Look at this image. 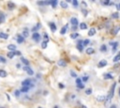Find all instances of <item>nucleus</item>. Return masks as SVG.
Returning a JSON list of instances; mask_svg holds the SVG:
<instances>
[{"label": "nucleus", "instance_id": "obj_27", "mask_svg": "<svg viewBox=\"0 0 120 108\" xmlns=\"http://www.w3.org/2000/svg\"><path fill=\"white\" fill-rule=\"evenodd\" d=\"M60 6H61V8H68V3H67L66 1H61V2H60Z\"/></svg>", "mask_w": 120, "mask_h": 108}, {"label": "nucleus", "instance_id": "obj_18", "mask_svg": "<svg viewBox=\"0 0 120 108\" xmlns=\"http://www.w3.org/2000/svg\"><path fill=\"white\" fill-rule=\"evenodd\" d=\"M79 27L81 30H85L87 28V24H86V23H81L79 24Z\"/></svg>", "mask_w": 120, "mask_h": 108}, {"label": "nucleus", "instance_id": "obj_34", "mask_svg": "<svg viewBox=\"0 0 120 108\" xmlns=\"http://www.w3.org/2000/svg\"><path fill=\"white\" fill-rule=\"evenodd\" d=\"M112 18H113V19H118V18H119V13H118V12H113V13L112 14Z\"/></svg>", "mask_w": 120, "mask_h": 108}, {"label": "nucleus", "instance_id": "obj_14", "mask_svg": "<svg viewBox=\"0 0 120 108\" xmlns=\"http://www.w3.org/2000/svg\"><path fill=\"white\" fill-rule=\"evenodd\" d=\"M96 32H97V30L95 28H91L90 30H88V33L87 34H88L89 37H92V36H94L96 34Z\"/></svg>", "mask_w": 120, "mask_h": 108}, {"label": "nucleus", "instance_id": "obj_55", "mask_svg": "<svg viewBox=\"0 0 120 108\" xmlns=\"http://www.w3.org/2000/svg\"><path fill=\"white\" fill-rule=\"evenodd\" d=\"M80 108H86V106L83 105V104H81V105H80Z\"/></svg>", "mask_w": 120, "mask_h": 108}, {"label": "nucleus", "instance_id": "obj_11", "mask_svg": "<svg viewBox=\"0 0 120 108\" xmlns=\"http://www.w3.org/2000/svg\"><path fill=\"white\" fill-rule=\"evenodd\" d=\"M85 53L87 54H95V49L94 48H92V47H89V48H87L86 50H85Z\"/></svg>", "mask_w": 120, "mask_h": 108}, {"label": "nucleus", "instance_id": "obj_25", "mask_svg": "<svg viewBox=\"0 0 120 108\" xmlns=\"http://www.w3.org/2000/svg\"><path fill=\"white\" fill-rule=\"evenodd\" d=\"M106 100V97L104 95H101V96H98L97 97V100L98 101H104Z\"/></svg>", "mask_w": 120, "mask_h": 108}, {"label": "nucleus", "instance_id": "obj_43", "mask_svg": "<svg viewBox=\"0 0 120 108\" xmlns=\"http://www.w3.org/2000/svg\"><path fill=\"white\" fill-rule=\"evenodd\" d=\"M77 85V87H78L79 89H82V88H84V85H83V84H82V83L78 84V85Z\"/></svg>", "mask_w": 120, "mask_h": 108}, {"label": "nucleus", "instance_id": "obj_51", "mask_svg": "<svg viewBox=\"0 0 120 108\" xmlns=\"http://www.w3.org/2000/svg\"><path fill=\"white\" fill-rule=\"evenodd\" d=\"M16 68H17V69H20V68H21V64H19V63L16 64Z\"/></svg>", "mask_w": 120, "mask_h": 108}, {"label": "nucleus", "instance_id": "obj_46", "mask_svg": "<svg viewBox=\"0 0 120 108\" xmlns=\"http://www.w3.org/2000/svg\"><path fill=\"white\" fill-rule=\"evenodd\" d=\"M71 3L73 4V6H74V7H78V5H79V3H78V2L76 1V0H73V1L71 2Z\"/></svg>", "mask_w": 120, "mask_h": 108}, {"label": "nucleus", "instance_id": "obj_16", "mask_svg": "<svg viewBox=\"0 0 120 108\" xmlns=\"http://www.w3.org/2000/svg\"><path fill=\"white\" fill-rule=\"evenodd\" d=\"M110 44H111V46H112V52H115V50H116L117 47H118V42L114 41V42H111Z\"/></svg>", "mask_w": 120, "mask_h": 108}, {"label": "nucleus", "instance_id": "obj_29", "mask_svg": "<svg viewBox=\"0 0 120 108\" xmlns=\"http://www.w3.org/2000/svg\"><path fill=\"white\" fill-rule=\"evenodd\" d=\"M38 28H40V23H38L36 26H34L33 28H32V31H33V33H36L37 31H38Z\"/></svg>", "mask_w": 120, "mask_h": 108}, {"label": "nucleus", "instance_id": "obj_8", "mask_svg": "<svg viewBox=\"0 0 120 108\" xmlns=\"http://www.w3.org/2000/svg\"><path fill=\"white\" fill-rule=\"evenodd\" d=\"M49 26H50L52 32H55V30H56V24H55L54 23L50 22V23H49Z\"/></svg>", "mask_w": 120, "mask_h": 108}, {"label": "nucleus", "instance_id": "obj_49", "mask_svg": "<svg viewBox=\"0 0 120 108\" xmlns=\"http://www.w3.org/2000/svg\"><path fill=\"white\" fill-rule=\"evenodd\" d=\"M21 54H22V53L20 51H15V55H21Z\"/></svg>", "mask_w": 120, "mask_h": 108}, {"label": "nucleus", "instance_id": "obj_7", "mask_svg": "<svg viewBox=\"0 0 120 108\" xmlns=\"http://www.w3.org/2000/svg\"><path fill=\"white\" fill-rule=\"evenodd\" d=\"M105 66H107V61L104 60V59L100 60V61L98 62V68H103V67H105Z\"/></svg>", "mask_w": 120, "mask_h": 108}, {"label": "nucleus", "instance_id": "obj_40", "mask_svg": "<svg viewBox=\"0 0 120 108\" xmlns=\"http://www.w3.org/2000/svg\"><path fill=\"white\" fill-rule=\"evenodd\" d=\"M82 13L83 14V16H87L88 11H87V9H85V8H82Z\"/></svg>", "mask_w": 120, "mask_h": 108}, {"label": "nucleus", "instance_id": "obj_52", "mask_svg": "<svg viewBox=\"0 0 120 108\" xmlns=\"http://www.w3.org/2000/svg\"><path fill=\"white\" fill-rule=\"evenodd\" d=\"M59 87H60V88H64V87H65V85H62V84H59Z\"/></svg>", "mask_w": 120, "mask_h": 108}, {"label": "nucleus", "instance_id": "obj_60", "mask_svg": "<svg viewBox=\"0 0 120 108\" xmlns=\"http://www.w3.org/2000/svg\"><path fill=\"white\" fill-rule=\"evenodd\" d=\"M118 83H120V75H119V78H118Z\"/></svg>", "mask_w": 120, "mask_h": 108}, {"label": "nucleus", "instance_id": "obj_17", "mask_svg": "<svg viewBox=\"0 0 120 108\" xmlns=\"http://www.w3.org/2000/svg\"><path fill=\"white\" fill-rule=\"evenodd\" d=\"M15 4L13 3V2H8V9H14L15 8Z\"/></svg>", "mask_w": 120, "mask_h": 108}, {"label": "nucleus", "instance_id": "obj_53", "mask_svg": "<svg viewBox=\"0 0 120 108\" xmlns=\"http://www.w3.org/2000/svg\"><path fill=\"white\" fill-rule=\"evenodd\" d=\"M110 108H116V105H115V104H112V105L110 106Z\"/></svg>", "mask_w": 120, "mask_h": 108}, {"label": "nucleus", "instance_id": "obj_61", "mask_svg": "<svg viewBox=\"0 0 120 108\" xmlns=\"http://www.w3.org/2000/svg\"><path fill=\"white\" fill-rule=\"evenodd\" d=\"M0 108H4V107H0Z\"/></svg>", "mask_w": 120, "mask_h": 108}, {"label": "nucleus", "instance_id": "obj_4", "mask_svg": "<svg viewBox=\"0 0 120 108\" xmlns=\"http://www.w3.org/2000/svg\"><path fill=\"white\" fill-rule=\"evenodd\" d=\"M70 23H71L72 26H78V24H79V21H78L77 18L72 17V18L70 19Z\"/></svg>", "mask_w": 120, "mask_h": 108}, {"label": "nucleus", "instance_id": "obj_41", "mask_svg": "<svg viewBox=\"0 0 120 108\" xmlns=\"http://www.w3.org/2000/svg\"><path fill=\"white\" fill-rule=\"evenodd\" d=\"M47 43H48V42H47V41H44V40L41 42V47H42V49H45V48L47 47Z\"/></svg>", "mask_w": 120, "mask_h": 108}, {"label": "nucleus", "instance_id": "obj_37", "mask_svg": "<svg viewBox=\"0 0 120 108\" xmlns=\"http://www.w3.org/2000/svg\"><path fill=\"white\" fill-rule=\"evenodd\" d=\"M89 42H90V40H89L88 39H86L82 40V46H86V45H88V44H89Z\"/></svg>", "mask_w": 120, "mask_h": 108}, {"label": "nucleus", "instance_id": "obj_39", "mask_svg": "<svg viewBox=\"0 0 120 108\" xmlns=\"http://www.w3.org/2000/svg\"><path fill=\"white\" fill-rule=\"evenodd\" d=\"M81 6H82V8H85V9H86L87 4H86V2H84V1H82V2H81Z\"/></svg>", "mask_w": 120, "mask_h": 108}, {"label": "nucleus", "instance_id": "obj_22", "mask_svg": "<svg viewBox=\"0 0 120 108\" xmlns=\"http://www.w3.org/2000/svg\"><path fill=\"white\" fill-rule=\"evenodd\" d=\"M30 87L29 86H22L21 89H20V92H23V93H27L29 91Z\"/></svg>", "mask_w": 120, "mask_h": 108}, {"label": "nucleus", "instance_id": "obj_35", "mask_svg": "<svg viewBox=\"0 0 120 108\" xmlns=\"http://www.w3.org/2000/svg\"><path fill=\"white\" fill-rule=\"evenodd\" d=\"M84 92H85V94H86V95H88V96H89V95H91V94H92V88L88 87V88H86V90H85Z\"/></svg>", "mask_w": 120, "mask_h": 108}, {"label": "nucleus", "instance_id": "obj_15", "mask_svg": "<svg viewBox=\"0 0 120 108\" xmlns=\"http://www.w3.org/2000/svg\"><path fill=\"white\" fill-rule=\"evenodd\" d=\"M24 41V38L22 35H18L17 36V42L18 43H22Z\"/></svg>", "mask_w": 120, "mask_h": 108}, {"label": "nucleus", "instance_id": "obj_3", "mask_svg": "<svg viewBox=\"0 0 120 108\" xmlns=\"http://www.w3.org/2000/svg\"><path fill=\"white\" fill-rule=\"evenodd\" d=\"M23 70H24V71H26V72H27V74H28V75H30V76H32V75L34 74L33 69H32L29 66H24V67H23Z\"/></svg>", "mask_w": 120, "mask_h": 108}, {"label": "nucleus", "instance_id": "obj_30", "mask_svg": "<svg viewBox=\"0 0 120 108\" xmlns=\"http://www.w3.org/2000/svg\"><path fill=\"white\" fill-rule=\"evenodd\" d=\"M80 37V35H79V33H71L70 34V38L71 39H77V38H79Z\"/></svg>", "mask_w": 120, "mask_h": 108}, {"label": "nucleus", "instance_id": "obj_21", "mask_svg": "<svg viewBox=\"0 0 120 108\" xmlns=\"http://www.w3.org/2000/svg\"><path fill=\"white\" fill-rule=\"evenodd\" d=\"M22 36L24 39H25V38H28V36H29V30H28L27 28L24 29V30L22 31Z\"/></svg>", "mask_w": 120, "mask_h": 108}, {"label": "nucleus", "instance_id": "obj_48", "mask_svg": "<svg viewBox=\"0 0 120 108\" xmlns=\"http://www.w3.org/2000/svg\"><path fill=\"white\" fill-rule=\"evenodd\" d=\"M20 93H21L20 90H16V91H15V96H16V97H19V96H20Z\"/></svg>", "mask_w": 120, "mask_h": 108}, {"label": "nucleus", "instance_id": "obj_47", "mask_svg": "<svg viewBox=\"0 0 120 108\" xmlns=\"http://www.w3.org/2000/svg\"><path fill=\"white\" fill-rule=\"evenodd\" d=\"M81 83H82V79H81V78H76V85L81 84Z\"/></svg>", "mask_w": 120, "mask_h": 108}, {"label": "nucleus", "instance_id": "obj_9", "mask_svg": "<svg viewBox=\"0 0 120 108\" xmlns=\"http://www.w3.org/2000/svg\"><path fill=\"white\" fill-rule=\"evenodd\" d=\"M57 64H58V66H60V67H66L67 66V62L64 60V59H59L58 61H57Z\"/></svg>", "mask_w": 120, "mask_h": 108}, {"label": "nucleus", "instance_id": "obj_20", "mask_svg": "<svg viewBox=\"0 0 120 108\" xmlns=\"http://www.w3.org/2000/svg\"><path fill=\"white\" fill-rule=\"evenodd\" d=\"M8 49L9 50V52H14V51L16 50V45H14V44H9V45H8Z\"/></svg>", "mask_w": 120, "mask_h": 108}, {"label": "nucleus", "instance_id": "obj_54", "mask_svg": "<svg viewBox=\"0 0 120 108\" xmlns=\"http://www.w3.org/2000/svg\"><path fill=\"white\" fill-rule=\"evenodd\" d=\"M71 29H72V31H75V30L77 29V26H72V28H71Z\"/></svg>", "mask_w": 120, "mask_h": 108}, {"label": "nucleus", "instance_id": "obj_24", "mask_svg": "<svg viewBox=\"0 0 120 108\" xmlns=\"http://www.w3.org/2000/svg\"><path fill=\"white\" fill-rule=\"evenodd\" d=\"M7 56H8L9 59L13 58V57L15 56V51H14V52H8V53L7 54Z\"/></svg>", "mask_w": 120, "mask_h": 108}, {"label": "nucleus", "instance_id": "obj_5", "mask_svg": "<svg viewBox=\"0 0 120 108\" xmlns=\"http://www.w3.org/2000/svg\"><path fill=\"white\" fill-rule=\"evenodd\" d=\"M37 4L38 6H47V5H51L52 1H38Z\"/></svg>", "mask_w": 120, "mask_h": 108}, {"label": "nucleus", "instance_id": "obj_6", "mask_svg": "<svg viewBox=\"0 0 120 108\" xmlns=\"http://www.w3.org/2000/svg\"><path fill=\"white\" fill-rule=\"evenodd\" d=\"M32 39H33L35 41H39V39H40V35H39L38 32L33 33V35H32Z\"/></svg>", "mask_w": 120, "mask_h": 108}, {"label": "nucleus", "instance_id": "obj_31", "mask_svg": "<svg viewBox=\"0 0 120 108\" xmlns=\"http://www.w3.org/2000/svg\"><path fill=\"white\" fill-rule=\"evenodd\" d=\"M119 30H120V25H118V26H116V27H114V29H113V31L112 32L113 35H116L118 32H119Z\"/></svg>", "mask_w": 120, "mask_h": 108}, {"label": "nucleus", "instance_id": "obj_19", "mask_svg": "<svg viewBox=\"0 0 120 108\" xmlns=\"http://www.w3.org/2000/svg\"><path fill=\"white\" fill-rule=\"evenodd\" d=\"M82 48H83V46H82V40H80V41L78 42L77 49H78L80 52H82Z\"/></svg>", "mask_w": 120, "mask_h": 108}, {"label": "nucleus", "instance_id": "obj_32", "mask_svg": "<svg viewBox=\"0 0 120 108\" xmlns=\"http://www.w3.org/2000/svg\"><path fill=\"white\" fill-rule=\"evenodd\" d=\"M8 75L7 71L4 70V69H0V77H6Z\"/></svg>", "mask_w": 120, "mask_h": 108}, {"label": "nucleus", "instance_id": "obj_26", "mask_svg": "<svg viewBox=\"0 0 120 108\" xmlns=\"http://www.w3.org/2000/svg\"><path fill=\"white\" fill-rule=\"evenodd\" d=\"M99 50H100V52H101V53H105V52L107 51V46H106L105 44H102V45L100 46Z\"/></svg>", "mask_w": 120, "mask_h": 108}, {"label": "nucleus", "instance_id": "obj_28", "mask_svg": "<svg viewBox=\"0 0 120 108\" xmlns=\"http://www.w3.org/2000/svg\"><path fill=\"white\" fill-rule=\"evenodd\" d=\"M5 14L2 12V11H0V23H2L4 21H5Z\"/></svg>", "mask_w": 120, "mask_h": 108}, {"label": "nucleus", "instance_id": "obj_23", "mask_svg": "<svg viewBox=\"0 0 120 108\" xmlns=\"http://www.w3.org/2000/svg\"><path fill=\"white\" fill-rule=\"evenodd\" d=\"M8 38V35L7 33H4V32H0V39H7Z\"/></svg>", "mask_w": 120, "mask_h": 108}, {"label": "nucleus", "instance_id": "obj_44", "mask_svg": "<svg viewBox=\"0 0 120 108\" xmlns=\"http://www.w3.org/2000/svg\"><path fill=\"white\" fill-rule=\"evenodd\" d=\"M43 37H44V41H49V37H48V35L46 34V33H44V35H43Z\"/></svg>", "mask_w": 120, "mask_h": 108}, {"label": "nucleus", "instance_id": "obj_56", "mask_svg": "<svg viewBox=\"0 0 120 108\" xmlns=\"http://www.w3.org/2000/svg\"><path fill=\"white\" fill-rule=\"evenodd\" d=\"M6 95H7V97H8V100H10V98H9V96H8V94H6Z\"/></svg>", "mask_w": 120, "mask_h": 108}, {"label": "nucleus", "instance_id": "obj_12", "mask_svg": "<svg viewBox=\"0 0 120 108\" xmlns=\"http://www.w3.org/2000/svg\"><path fill=\"white\" fill-rule=\"evenodd\" d=\"M68 28V24H66L65 26H63V27L61 28V30H60V34H61V35H65V34L67 33Z\"/></svg>", "mask_w": 120, "mask_h": 108}, {"label": "nucleus", "instance_id": "obj_42", "mask_svg": "<svg viewBox=\"0 0 120 108\" xmlns=\"http://www.w3.org/2000/svg\"><path fill=\"white\" fill-rule=\"evenodd\" d=\"M88 79H89V77L85 75V76H83V77L82 78V82H84V83H86V82L88 81Z\"/></svg>", "mask_w": 120, "mask_h": 108}, {"label": "nucleus", "instance_id": "obj_36", "mask_svg": "<svg viewBox=\"0 0 120 108\" xmlns=\"http://www.w3.org/2000/svg\"><path fill=\"white\" fill-rule=\"evenodd\" d=\"M0 63H2V64H6L7 63L6 58L4 56H2V55H0Z\"/></svg>", "mask_w": 120, "mask_h": 108}, {"label": "nucleus", "instance_id": "obj_58", "mask_svg": "<svg viewBox=\"0 0 120 108\" xmlns=\"http://www.w3.org/2000/svg\"><path fill=\"white\" fill-rule=\"evenodd\" d=\"M118 94H119V97H120V87H119V90H118Z\"/></svg>", "mask_w": 120, "mask_h": 108}, {"label": "nucleus", "instance_id": "obj_57", "mask_svg": "<svg viewBox=\"0 0 120 108\" xmlns=\"http://www.w3.org/2000/svg\"><path fill=\"white\" fill-rule=\"evenodd\" d=\"M71 97H72V98H71V99H72V100H74V99H75V95H72V96H71Z\"/></svg>", "mask_w": 120, "mask_h": 108}, {"label": "nucleus", "instance_id": "obj_38", "mask_svg": "<svg viewBox=\"0 0 120 108\" xmlns=\"http://www.w3.org/2000/svg\"><path fill=\"white\" fill-rule=\"evenodd\" d=\"M57 3H58V2H57V0H53V1H52V4H51V5H52V7L54 8H56Z\"/></svg>", "mask_w": 120, "mask_h": 108}, {"label": "nucleus", "instance_id": "obj_10", "mask_svg": "<svg viewBox=\"0 0 120 108\" xmlns=\"http://www.w3.org/2000/svg\"><path fill=\"white\" fill-rule=\"evenodd\" d=\"M103 78L105 79V80H112V79H113V76L111 74V73H109V72H107V73H104L103 74Z\"/></svg>", "mask_w": 120, "mask_h": 108}, {"label": "nucleus", "instance_id": "obj_62", "mask_svg": "<svg viewBox=\"0 0 120 108\" xmlns=\"http://www.w3.org/2000/svg\"><path fill=\"white\" fill-rule=\"evenodd\" d=\"M38 108H42V107H38Z\"/></svg>", "mask_w": 120, "mask_h": 108}, {"label": "nucleus", "instance_id": "obj_59", "mask_svg": "<svg viewBox=\"0 0 120 108\" xmlns=\"http://www.w3.org/2000/svg\"><path fill=\"white\" fill-rule=\"evenodd\" d=\"M53 108H59V107H58V105H55V106H54Z\"/></svg>", "mask_w": 120, "mask_h": 108}, {"label": "nucleus", "instance_id": "obj_45", "mask_svg": "<svg viewBox=\"0 0 120 108\" xmlns=\"http://www.w3.org/2000/svg\"><path fill=\"white\" fill-rule=\"evenodd\" d=\"M70 75H71V77H74V78H76V77H77V74H76L73 70H70Z\"/></svg>", "mask_w": 120, "mask_h": 108}, {"label": "nucleus", "instance_id": "obj_50", "mask_svg": "<svg viewBox=\"0 0 120 108\" xmlns=\"http://www.w3.org/2000/svg\"><path fill=\"white\" fill-rule=\"evenodd\" d=\"M119 67H120V63H119V64H116V65H115V66H114V69H118V68H119Z\"/></svg>", "mask_w": 120, "mask_h": 108}, {"label": "nucleus", "instance_id": "obj_1", "mask_svg": "<svg viewBox=\"0 0 120 108\" xmlns=\"http://www.w3.org/2000/svg\"><path fill=\"white\" fill-rule=\"evenodd\" d=\"M115 86H116V83H113L112 85V86H111V89H110V91H109V93H108V96H107V100H111L112 99V97H113V95H114V90H115Z\"/></svg>", "mask_w": 120, "mask_h": 108}, {"label": "nucleus", "instance_id": "obj_33", "mask_svg": "<svg viewBox=\"0 0 120 108\" xmlns=\"http://www.w3.org/2000/svg\"><path fill=\"white\" fill-rule=\"evenodd\" d=\"M21 60H22V62L25 65V66H29V61L27 60V59H25V58H23V57H22L21 58Z\"/></svg>", "mask_w": 120, "mask_h": 108}, {"label": "nucleus", "instance_id": "obj_13", "mask_svg": "<svg viewBox=\"0 0 120 108\" xmlns=\"http://www.w3.org/2000/svg\"><path fill=\"white\" fill-rule=\"evenodd\" d=\"M112 61H113L114 63H117V62H119V61H120V52H118V53L116 54V55L113 57Z\"/></svg>", "mask_w": 120, "mask_h": 108}, {"label": "nucleus", "instance_id": "obj_2", "mask_svg": "<svg viewBox=\"0 0 120 108\" xmlns=\"http://www.w3.org/2000/svg\"><path fill=\"white\" fill-rule=\"evenodd\" d=\"M22 86H29V87H31V86H32V80L29 79V78L23 80V81L22 82Z\"/></svg>", "mask_w": 120, "mask_h": 108}]
</instances>
